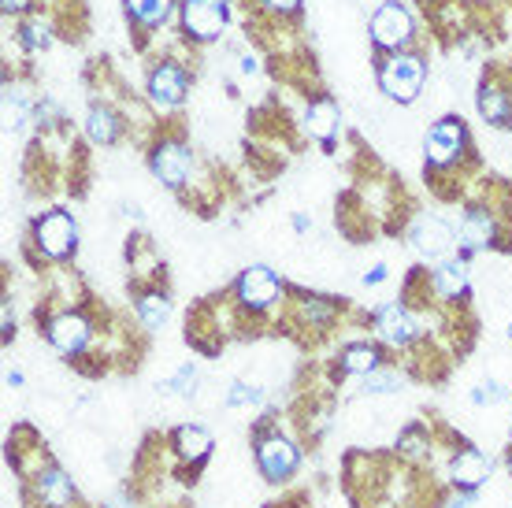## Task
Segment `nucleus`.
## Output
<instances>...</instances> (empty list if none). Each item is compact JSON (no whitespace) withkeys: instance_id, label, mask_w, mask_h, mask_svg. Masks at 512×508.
<instances>
[{"instance_id":"1","label":"nucleus","mask_w":512,"mask_h":508,"mask_svg":"<svg viewBox=\"0 0 512 508\" xmlns=\"http://www.w3.org/2000/svg\"><path fill=\"white\" fill-rule=\"evenodd\" d=\"M423 78H427V64H423L416 52H394V56L379 67V89L397 104L416 101L423 89Z\"/></svg>"},{"instance_id":"8","label":"nucleus","mask_w":512,"mask_h":508,"mask_svg":"<svg viewBox=\"0 0 512 508\" xmlns=\"http://www.w3.org/2000/svg\"><path fill=\"white\" fill-rule=\"evenodd\" d=\"M149 167H153V175L164 182L167 190H182V186H186V178H190L193 153L182 145V141L167 138V141H160V145H153V153H149Z\"/></svg>"},{"instance_id":"13","label":"nucleus","mask_w":512,"mask_h":508,"mask_svg":"<svg viewBox=\"0 0 512 508\" xmlns=\"http://www.w3.org/2000/svg\"><path fill=\"white\" fill-rule=\"evenodd\" d=\"M30 483H34V497H38L45 508H71L75 505V483H71V479H67V471L56 468V464H45Z\"/></svg>"},{"instance_id":"35","label":"nucleus","mask_w":512,"mask_h":508,"mask_svg":"<svg viewBox=\"0 0 512 508\" xmlns=\"http://www.w3.org/2000/svg\"><path fill=\"white\" fill-rule=\"evenodd\" d=\"M242 71H245V75H253V71H256V60H253V56H242Z\"/></svg>"},{"instance_id":"2","label":"nucleus","mask_w":512,"mask_h":508,"mask_svg":"<svg viewBox=\"0 0 512 508\" xmlns=\"http://www.w3.org/2000/svg\"><path fill=\"white\" fill-rule=\"evenodd\" d=\"M412 34H416V23H412V12L401 4V0H386L383 8L372 15L375 49L401 52L405 45H412Z\"/></svg>"},{"instance_id":"6","label":"nucleus","mask_w":512,"mask_h":508,"mask_svg":"<svg viewBox=\"0 0 512 508\" xmlns=\"http://www.w3.org/2000/svg\"><path fill=\"white\" fill-rule=\"evenodd\" d=\"M256 464L264 471V479L286 483L301 464V449L286 434H264V438H256Z\"/></svg>"},{"instance_id":"12","label":"nucleus","mask_w":512,"mask_h":508,"mask_svg":"<svg viewBox=\"0 0 512 508\" xmlns=\"http://www.w3.org/2000/svg\"><path fill=\"white\" fill-rule=\"evenodd\" d=\"M375 334H379L386 345L405 349V345L416 342L420 327H416V319H412V312L405 305H383L375 312Z\"/></svg>"},{"instance_id":"25","label":"nucleus","mask_w":512,"mask_h":508,"mask_svg":"<svg viewBox=\"0 0 512 508\" xmlns=\"http://www.w3.org/2000/svg\"><path fill=\"white\" fill-rule=\"evenodd\" d=\"M164 394H179V397L197 394V364H182V368L164 382Z\"/></svg>"},{"instance_id":"27","label":"nucleus","mask_w":512,"mask_h":508,"mask_svg":"<svg viewBox=\"0 0 512 508\" xmlns=\"http://www.w3.org/2000/svg\"><path fill=\"white\" fill-rule=\"evenodd\" d=\"M19 41H23L26 49H49V26L41 23V19H30V23H19Z\"/></svg>"},{"instance_id":"21","label":"nucleus","mask_w":512,"mask_h":508,"mask_svg":"<svg viewBox=\"0 0 512 508\" xmlns=\"http://www.w3.org/2000/svg\"><path fill=\"white\" fill-rule=\"evenodd\" d=\"M127 4V15L134 19L138 26L145 30H156V26H164L175 12V0H123Z\"/></svg>"},{"instance_id":"24","label":"nucleus","mask_w":512,"mask_h":508,"mask_svg":"<svg viewBox=\"0 0 512 508\" xmlns=\"http://www.w3.org/2000/svg\"><path fill=\"white\" fill-rule=\"evenodd\" d=\"M301 319L308 327H331L338 319V305L331 297H301Z\"/></svg>"},{"instance_id":"4","label":"nucleus","mask_w":512,"mask_h":508,"mask_svg":"<svg viewBox=\"0 0 512 508\" xmlns=\"http://www.w3.org/2000/svg\"><path fill=\"white\" fill-rule=\"evenodd\" d=\"M34 245H38L49 260H67V256H75V249H78L75 219L67 216V212H45V216L34 223Z\"/></svg>"},{"instance_id":"7","label":"nucleus","mask_w":512,"mask_h":508,"mask_svg":"<svg viewBox=\"0 0 512 508\" xmlns=\"http://www.w3.org/2000/svg\"><path fill=\"white\" fill-rule=\"evenodd\" d=\"M182 30L193 41H216L227 30V0H182Z\"/></svg>"},{"instance_id":"28","label":"nucleus","mask_w":512,"mask_h":508,"mask_svg":"<svg viewBox=\"0 0 512 508\" xmlns=\"http://www.w3.org/2000/svg\"><path fill=\"white\" fill-rule=\"evenodd\" d=\"M264 394L249 386V382H231V390H227V408H249V405H260Z\"/></svg>"},{"instance_id":"18","label":"nucleus","mask_w":512,"mask_h":508,"mask_svg":"<svg viewBox=\"0 0 512 508\" xmlns=\"http://www.w3.org/2000/svg\"><path fill=\"white\" fill-rule=\"evenodd\" d=\"M475 104H479V115L487 119L490 127H512V97L494 82H483L479 93H475Z\"/></svg>"},{"instance_id":"19","label":"nucleus","mask_w":512,"mask_h":508,"mask_svg":"<svg viewBox=\"0 0 512 508\" xmlns=\"http://www.w3.org/2000/svg\"><path fill=\"white\" fill-rule=\"evenodd\" d=\"M431 286H435V293L446 297V301L464 297V293H468V267H464V260H453V256L438 260L435 271H431Z\"/></svg>"},{"instance_id":"29","label":"nucleus","mask_w":512,"mask_h":508,"mask_svg":"<svg viewBox=\"0 0 512 508\" xmlns=\"http://www.w3.org/2000/svg\"><path fill=\"white\" fill-rule=\"evenodd\" d=\"M397 449H401V453H409V457H423V449H427V434H423V427H409V431H401Z\"/></svg>"},{"instance_id":"20","label":"nucleus","mask_w":512,"mask_h":508,"mask_svg":"<svg viewBox=\"0 0 512 508\" xmlns=\"http://www.w3.org/2000/svg\"><path fill=\"white\" fill-rule=\"evenodd\" d=\"M86 134H90L97 145H116L119 134H123V119H119L108 104H93L90 115H86Z\"/></svg>"},{"instance_id":"26","label":"nucleus","mask_w":512,"mask_h":508,"mask_svg":"<svg viewBox=\"0 0 512 508\" xmlns=\"http://www.w3.org/2000/svg\"><path fill=\"white\" fill-rule=\"evenodd\" d=\"M401 390V375L397 371H372V375H364V394H394Z\"/></svg>"},{"instance_id":"34","label":"nucleus","mask_w":512,"mask_h":508,"mask_svg":"<svg viewBox=\"0 0 512 508\" xmlns=\"http://www.w3.org/2000/svg\"><path fill=\"white\" fill-rule=\"evenodd\" d=\"M308 227H312V223H308V216H305V212H297V216H294V230H297V234H305Z\"/></svg>"},{"instance_id":"31","label":"nucleus","mask_w":512,"mask_h":508,"mask_svg":"<svg viewBox=\"0 0 512 508\" xmlns=\"http://www.w3.org/2000/svg\"><path fill=\"white\" fill-rule=\"evenodd\" d=\"M301 0H256V8L268 15H294Z\"/></svg>"},{"instance_id":"5","label":"nucleus","mask_w":512,"mask_h":508,"mask_svg":"<svg viewBox=\"0 0 512 508\" xmlns=\"http://www.w3.org/2000/svg\"><path fill=\"white\" fill-rule=\"evenodd\" d=\"M464 149H468V130H464V123L453 119V115H449V119H438L435 127H431V134H427V141H423L427 167H435V171L457 164Z\"/></svg>"},{"instance_id":"16","label":"nucleus","mask_w":512,"mask_h":508,"mask_svg":"<svg viewBox=\"0 0 512 508\" xmlns=\"http://www.w3.org/2000/svg\"><path fill=\"white\" fill-rule=\"evenodd\" d=\"M494 234H498V227H494V216H490L487 208H468L461 219V230H457V238H461V245L468 253L490 249V245H494Z\"/></svg>"},{"instance_id":"15","label":"nucleus","mask_w":512,"mask_h":508,"mask_svg":"<svg viewBox=\"0 0 512 508\" xmlns=\"http://www.w3.org/2000/svg\"><path fill=\"white\" fill-rule=\"evenodd\" d=\"M449 479L457 490H479L490 479V460L479 449H461L449 464Z\"/></svg>"},{"instance_id":"37","label":"nucleus","mask_w":512,"mask_h":508,"mask_svg":"<svg viewBox=\"0 0 512 508\" xmlns=\"http://www.w3.org/2000/svg\"><path fill=\"white\" fill-rule=\"evenodd\" d=\"M509 338H512V323H509Z\"/></svg>"},{"instance_id":"36","label":"nucleus","mask_w":512,"mask_h":508,"mask_svg":"<svg viewBox=\"0 0 512 508\" xmlns=\"http://www.w3.org/2000/svg\"><path fill=\"white\" fill-rule=\"evenodd\" d=\"M8 386H23V371H8Z\"/></svg>"},{"instance_id":"22","label":"nucleus","mask_w":512,"mask_h":508,"mask_svg":"<svg viewBox=\"0 0 512 508\" xmlns=\"http://www.w3.org/2000/svg\"><path fill=\"white\" fill-rule=\"evenodd\" d=\"M138 319L149 331H160L167 319H171V301L164 290H145L138 297Z\"/></svg>"},{"instance_id":"30","label":"nucleus","mask_w":512,"mask_h":508,"mask_svg":"<svg viewBox=\"0 0 512 508\" xmlns=\"http://www.w3.org/2000/svg\"><path fill=\"white\" fill-rule=\"evenodd\" d=\"M505 397H509V390H501V386L494 379H490V382H479V386L472 390V401H475V405H498V401H505Z\"/></svg>"},{"instance_id":"32","label":"nucleus","mask_w":512,"mask_h":508,"mask_svg":"<svg viewBox=\"0 0 512 508\" xmlns=\"http://www.w3.org/2000/svg\"><path fill=\"white\" fill-rule=\"evenodd\" d=\"M379 282H386V267L375 264L372 271H364V286H379Z\"/></svg>"},{"instance_id":"11","label":"nucleus","mask_w":512,"mask_h":508,"mask_svg":"<svg viewBox=\"0 0 512 508\" xmlns=\"http://www.w3.org/2000/svg\"><path fill=\"white\" fill-rule=\"evenodd\" d=\"M186 89H190V75L179 60H160L149 71V97L156 108H179L186 101Z\"/></svg>"},{"instance_id":"14","label":"nucleus","mask_w":512,"mask_h":508,"mask_svg":"<svg viewBox=\"0 0 512 508\" xmlns=\"http://www.w3.org/2000/svg\"><path fill=\"white\" fill-rule=\"evenodd\" d=\"M338 123H342V112H338V104L331 97H320V101L308 104L305 112V127L308 134L316 141H323V149L331 153L334 149V138H338Z\"/></svg>"},{"instance_id":"17","label":"nucleus","mask_w":512,"mask_h":508,"mask_svg":"<svg viewBox=\"0 0 512 508\" xmlns=\"http://www.w3.org/2000/svg\"><path fill=\"white\" fill-rule=\"evenodd\" d=\"M171 449L179 453V460L186 464H205L208 453H212V434L201 427V423H182L171 434Z\"/></svg>"},{"instance_id":"33","label":"nucleus","mask_w":512,"mask_h":508,"mask_svg":"<svg viewBox=\"0 0 512 508\" xmlns=\"http://www.w3.org/2000/svg\"><path fill=\"white\" fill-rule=\"evenodd\" d=\"M30 8H34V0H4V12H8V15L30 12Z\"/></svg>"},{"instance_id":"3","label":"nucleus","mask_w":512,"mask_h":508,"mask_svg":"<svg viewBox=\"0 0 512 508\" xmlns=\"http://www.w3.org/2000/svg\"><path fill=\"white\" fill-rule=\"evenodd\" d=\"M234 297H238V305H242L245 312H268V308L282 297V282L275 279L271 267L253 264L238 275V282H234Z\"/></svg>"},{"instance_id":"23","label":"nucleus","mask_w":512,"mask_h":508,"mask_svg":"<svg viewBox=\"0 0 512 508\" xmlns=\"http://www.w3.org/2000/svg\"><path fill=\"white\" fill-rule=\"evenodd\" d=\"M379 349L368 342H357V345H346L342 349V371L346 375H372V371H379Z\"/></svg>"},{"instance_id":"9","label":"nucleus","mask_w":512,"mask_h":508,"mask_svg":"<svg viewBox=\"0 0 512 508\" xmlns=\"http://www.w3.org/2000/svg\"><path fill=\"white\" fill-rule=\"evenodd\" d=\"M409 242H412V249L420 256H427V260H446L449 249L457 245V234H453V227H449L446 219L423 212V216L412 219Z\"/></svg>"},{"instance_id":"10","label":"nucleus","mask_w":512,"mask_h":508,"mask_svg":"<svg viewBox=\"0 0 512 508\" xmlns=\"http://www.w3.org/2000/svg\"><path fill=\"white\" fill-rule=\"evenodd\" d=\"M45 338H49V345L56 349V353L78 356L86 345H90L93 327L82 312H60V316H52L49 323H45Z\"/></svg>"}]
</instances>
